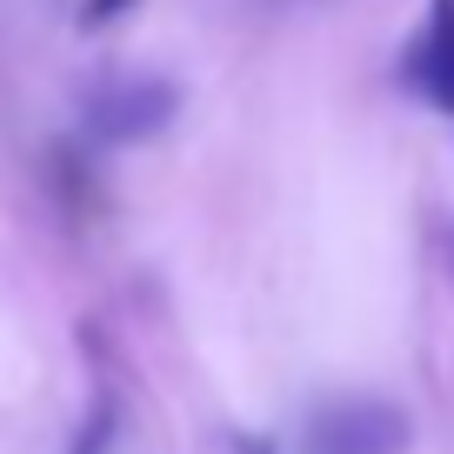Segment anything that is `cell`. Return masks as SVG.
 I'll return each mask as SVG.
<instances>
[{
	"label": "cell",
	"instance_id": "cell-1",
	"mask_svg": "<svg viewBox=\"0 0 454 454\" xmlns=\"http://www.w3.org/2000/svg\"><path fill=\"white\" fill-rule=\"evenodd\" d=\"M174 114H181V87L174 81H160V74H121V81H100L87 94V134L107 147H134V141L168 134Z\"/></svg>",
	"mask_w": 454,
	"mask_h": 454
},
{
	"label": "cell",
	"instance_id": "cell-2",
	"mask_svg": "<svg viewBox=\"0 0 454 454\" xmlns=\"http://www.w3.org/2000/svg\"><path fill=\"white\" fill-rule=\"evenodd\" d=\"M408 434L414 427L395 401H334L314 414L308 454H401Z\"/></svg>",
	"mask_w": 454,
	"mask_h": 454
},
{
	"label": "cell",
	"instance_id": "cell-3",
	"mask_svg": "<svg viewBox=\"0 0 454 454\" xmlns=\"http://www.w3.org/2000/svg\"><path fill=\"white\" fill-rule=\"evenodd\" d=\"M401 74H408V87L421 100H434L441 114H454V0H427V20H421V34H414Z\"/></svg>",
	"mask_w": 454,
	"mask_h": 454
},
{
	"label": "cell",
	"instance_id": "cell-4",
	"mask_svg": "<svg viewBox=\"0 0 454 454\" xmlns=\"http://www.w3.org/2000/svg\"><path fill=\"white\" fill-rule=\"evenodd\" d=\"M47 160H54L47 174H54V187H60V207H67L74 221H87V214L100 207V187H94V168H87V154H81L74 141H60Z\"/></svg>",
	"mask_w": 454,
	"mask_h": 454
},
{
	"label": "cell",
	"instance_id": "cell-5",
	"mask_svg": "<svg viewBox=\"0 0 454 454\" xmlns=\"http://www.w3.org/2000/svg\"><path fill=\"white\" fill-rule=\"evenodd\" d=\"M114 434H121V395H114V387H100V395H94V414L74 427L67 454H107Z\"/></svg>",
	"mask_w": 454,
	"mask_h": 454
},
{
	"label": "cell",
	"instance_id": "cell-6",
	"mask_svg": "<svg viewBox=\"0 0 454 454\" xmlns=\"http://www.w3.org/2000/svg\"><path fill=\"white\" fill-rule=\"evenodd\" d=\"M128 7H141V0H81V20L87 27H107V20H121Z\"/></svg>",
	"mask_w": 454,
	"mask_h": 454
},
{
	"label": "cell",
	"instance_id": "cell-7",
	"mask_svg": "<svg viewBox=\"0 0 454 454\" xmlns=\"http://www.w3.org/2000/svg\"><path fill=\"white\" fill-rule=\"evenodd\" d=\"M448 261H454V234H448Z\"/></svg>",
	"mask_w": 454,
	"mask_h": 454
}]
</instances>
